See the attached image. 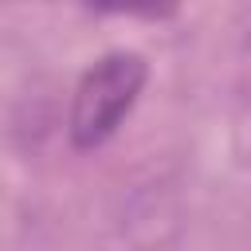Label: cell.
<instances>
[{
	"label": "cell",
	"instance_id": "cell-1",
	"mask_svg": "<svg viewBox=\"0 0 251 251\" xmlns=\"http://www.w3.org/2000/svg\"><path fill=\"white\" fill-rule=\"evenodd\" d=\"M145 82H149V63L137 51H106L102 59H94L82 71L71 98V118H67L71 145L82 153L106 145L137 106Z\"/></svg>",
	"mask_w": 251,
	"mask_h": 251
}]
</instances>
